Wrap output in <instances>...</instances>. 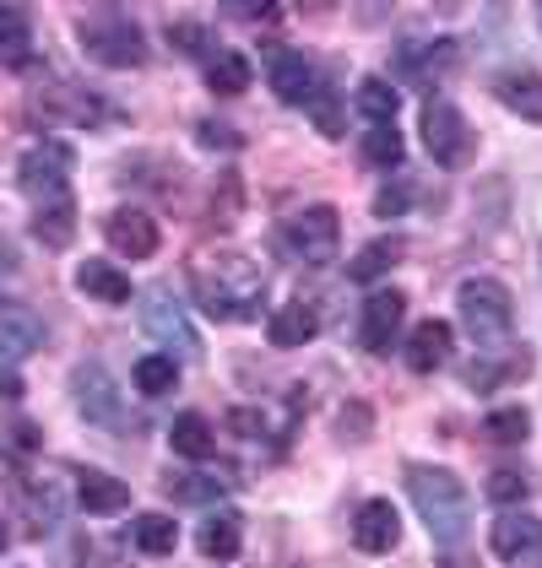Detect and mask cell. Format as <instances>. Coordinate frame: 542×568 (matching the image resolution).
Wrapping results in <instances>:
<instances>
[{
  "label": "cell",
  "instance_id": "cell-1",
  "mask_svg": "<svg viewBox=\"0 0 542 568\" xmlns=\"http://www.w3.org/2000/svg\"><path fill=\"white\" fill-rule=\"evenodd\" d=\"M190 293L195 304L207 308L212 320H250L255 308L267 304V276L261 265L244 261L239 250H207L190 261Z\"/></svg>",
  "mask_w": 542,
  "mask_h": 568
},
{
  "label": "cell",
  "instance_id": "cell-2",
  "mask_svg": "<svg viewBox=\"0 0 542 568\" xmlns=\"http://www.w3.org/2000/svg\"><path fill=\"white\" fill-rule=\"evenodd\" d=\"M406 498H412V509L423 515L429 536L440 547H461L466 541L472 498H466V487H461L455 471H445V466H406Z\"/></svg>",
  "mask_w": 542,
  "mask_h": 568
},
{
  "label": "cell",
  "instance_id": "cell-3",
  "mask_svg": "<svg viewBox=\"0 0 542 568\" xmlns=\"http://www.w3.org/2000/svg\"><path fill=\"white\" fill-rule=\"evenodd\" d=\"M77 39H82V49L98 65H114V71H131V65L147 60V39H141L136 17H126V11H92V17H82Z\"/></svg>",
  "mask_w": 542,
  "mask_h": 568
},
{
  "label": "cell",
  "instance_id": "cell-4",
  "mask_svg": "<svg viewBox=\"0 0 542 568\" xmlns=\"http://www.w3.org/2000/svg\"><path fill=\"white\" fill-rule=\"evenodd\" d=\"M455 314H461V325L483 342V347H499L504 336H510V293H504V282L494 276H472V282H461V293H455Z\"/></svg>",
  "mask_w": 542,
  "mask_h": 568
},
{
  "label": "cell",
  "instance_id": "cell-5",
  "mask_svg": "<svg viewBox=\"0 0 542 568\" xmlns=\"http://www.w3.org/2000/svg\"><path fill=\"white\" fill-rule=\"evenodd\" d=\"M277 244H282L293 261L325 265L337 255V244H342V217H337V206H304V212H293V217L277 227Z\"/></svg>",
  "mask_w": 542,
  "mask_h": 568
},
{
  "label": "cell",
  "instance_id": "cell-6",
  "mask_svg": "<svg viewBox=\"0 0 542 568\" xmlns=\"http://www.w3.org/2000/svg\"><path fill=\"white\" fill-rule=\"evenodd\" d=\"M71 174H77V152H71L66 141H39V146L22 158V169H17L22 190H28L39 206L66 201V195H71Z\"/></svg>",
  "mask_w": 542,
  "mask_h": 568
},
{
  "label": "cell",
  "instance_id": "cell-7",
  "mask_svg": "<svg viewBox=\"0 0 542 568\" xmlns=\"http://www.w3.org/2000/svg\"><path fill=\"white\" fill-rule=\"evenodd\" d=\"M71 395H77L82 417L98 423V428H109V434H131L136 428V417H126L120 390H114V379H109V368H103V363H77V374H71Z\"/></svg>",
  "mask_w": 542,
  "mask_h": 568
},
{
  "label": "cell",
  "instance_id": "cell-8",
  "mask_svg": "<svg viewBox=\"0 0 542 568\" xmlns=\"http://www.w3.org/2000/svg\"><path fill=\"white\" fill-rule=\"evenodd\" d=\"M423 146L434 152L440 169H461L466 152H472V125H466V114H461L455 103H445V98H429V103H423Z\"/></svg>",
  "mask_w": 542,
  "mask_h": 568
},
{
  "label": "cell",
  "instance_id": "cell-9",
  "mask_svg": "<svg viewBox=\"0 0 542 568\" xmlns=\"http://www.w3.org/2000/svg\"><path fill=\"white\" fill-rule=\"evenodd\" d=\"M33 109L44 114L39 125H54V120H71V125H103V114H109L103 98H92L88 88H66V82H44V88L33 92Z\"/></svg>",
  "mask_w": 542,
  "mask_h": 568
},
{
  "label": "cell",
  "instance_id": "cell-10",
  "mask_svg": "<svg viewBox=\"0 0 542 568\" xmlns=\"http://www.w3.org/2000/svg\"><path fill=\"white\" fill-rule=\"evenodd\" d=\"M44 320L33 314L28 304H17V298H0V368H11V363H22V357H33V352L44 347Z\"/></svg>",
  "mask_w": 542,
  "mask_h": 568
},
{
  "label": "cell",
  "instance_id": "cell-11",
  "mask_svg": "<svg viewBox=\"0 0 542 568\" xmlns=\"http://www.w3.org/2000/svg\"><path fill=\"white\" fill-rule=\"evenodd\" d=\"M402 320H406V293H397V287H374L369 298H363V325H359V336H363V347L374 352H391V342L402 336Z\"/></svg>",
  "mask_w": 542,
  "mask_h": 568
},
{
  "label": "cell",
  "instance_id": "cell-12",
  "mask_svg": "<svg viewBox=\"0 0 542 568\" xmlns=\"http://www.w3.org/2000/svg\"><path fill=\"white\" fill-rule=\"evenodd\" d=\"M141 331L174 352H195V331H190V320H184L180 298L163 293V287H152V293L141 298Z\"/></svg>",
  "mask_w": 542,
  "mask_h": 568
},
{
  "label": "cell",
  "instance_id": "cell-13",
  "mask_svg": "<svg viewBox=\"0 0 542 568\" xmlns=\"http://www.w3.org/2000/svg\"><path fill=\"white\" fill-rule=\"evenodd\" d=\"M489 547L504 564H532V558H542V520L532 509H504L489 530Z\"/></svg>",
  "mask_w": 542,
  "mask_h": 568
},
{
  "label": "cell",
  "instance_id": "cell-14",
  "mask_svg": "<svg viewBox=\"0 0 542 568\" xmlns=\"http://www.w3.org/2000/svg\"><path fill=\"white\" fill-rule=\"evenodd\" d=\"M103 239H109V250L126 255V261H152V255H158V222L147 217L141 206H120L114 217L103 222Z\"/></svg>",
  "mask_w": 542,
  "mask_h": 568
},
{
  "label": "cell",
  "instance_id": "cell-15",
  "mask_svg": "<svg viewBox=\"0 0 542 568\" xmlns=\"http://www.w3.org/2000/svg\"><path fill=\"white\" fill-rule=\"evenodd\" d=\"M267 82H271V92H277L282 103H310V98L320 92L315 60H310V54H299V49H282V54H271Z\"/></svg>",
  "mask_w": 542,
  "mask_h": 568
},
{
  "label": "cell",
  "instance_id": "cell-16",
  "mask_svg": "<svg viewBox=\"0 0 542 568\" xmlns=\"http://www.w3.org/2000/svg\"><path fill=\"white\" fill-rule=\"evenodd\" d=\"M353 541H359V552H391L397 541H402V520H397V509L385 504V498H369L359 515H353Z\"/></svg>",
  "mask_w": 542,
  "mask_h": 568
},
{
  "label": "cell",
  "instance_id": "cell-17",
  "mask_svg": "<svg viewBox=\"0 0 542 568\" xmlns=\"http://www.w3.org/2000/svg\"><path fill=\"white\" fill-rule=\"evenodd\" d=\"M451 363V325L445 320H423L412 336H406V368L412 374H434Z\"/></svg>",
  "mask_w": 542,
  "mask_h": 568
},
{
  "label": "cell",
  "instance_id": "cell-18",
  "mask_svg": "<svg viewBox=\"0 0 542 568\" xmlns=\"http://www.w3.org/2000/svg\"><path fill=\"white\" fill-rule=\"evenodd\" d=\"M77 504L98 515V520H109V515H126L131 509V487L120 477H103V471H82L77 477Z\"/></svg>",
  "mask_w": 542,
  "mask_h": 568
},
{
  "label": "cell",
  "instance_id": "cell-19",
  "mask_svg": "<svg viewBox=\"0 0 542 568\" xmlns=\"http://www.w3.org/2000/svg\"><path fill=\"white\" fill-rule=\"evenodd\" d=\"M494 92L510 114H521L526 125H542V77L538 71H504L494 82Z\"/></svg>",
  "mask_w": 542,
  "mask_h": 568
},
{
  "label": "cell",
  "instance_id": "cell-20",
  "mask_svg": "<svg viewBox=\"0 0 542 568\" xmlns=\"http://www.w3.org/2000/svg\"><path fill=\"white\" fill-rule=\"evenodd\" d=\"M77 287L98 298V304H131V276L109 261H82L77 265Z\"/></svg>",
  "mask_w": 542,
  "mask_h": 568
},
{
  "label": "cell",
  "instance_id": "cell-21",
  "mask_svg": "<svg viewBox=\"0 0 542 568\" xmlns=\"http://www.w3.org/2000/svg\"><path fill=\"white\" fill-rule=\"evenodd\" d=\"M169 444H174V455L184 460H212V449H218V434H212V423L201 417V412H180L174 423H169Z\"/></svg>",
  "mask_w": 542,
  "mask_h": 568
},
{
  "label": "cell",
  "instance_id": "cell-22",
  "mask_svg": "<svg viewBox=\"0 0 542 568\" xmlns=\"http://www.w3.org/2000/svg\"><path fill=\"white\" fill-rule=\"evenodd\" d=\"M315 331H320V320H315V308L304 304H282L277 314H271V325H267V336H271V347H304V342H315Z\"/></svg>",
  "mask_w": 542,
  "mask_h": 568
},
{
  "label": "cell",
  "instance_id": "cell-23",
  "mask_svg": "<svg viewBox=\"0 0 542 568\" xmlns=\"http://www.w3.org/2000/svg\"><path fill=\"white\" fill-rule=\"evenodd\" d=\"M0 65H33V22L17 6H0Z\"/></svg>",
  "mask_w": 542,
  "mask_h": 568
},
{
  "label": "cell",
  "instance_id": "cell-24",
  "mask_svg": "<svg viewBox=\"0 0 542 568\" xmlns=\"http://www.w3.org/2000/svg\"><path fill=\"white\" fill-rule=\"evenodd\" d=\"M126 541L136 552H147V558H169L180 547V525H174V515H136Z\"/></svg>",
  "mask_w": 542,
  "mask_h": 568
},
{
  "label": "cell",
  "instance_id": "cell-25",
  "mask_svg": "<svg viewBox=\"0 0 542 568\" xmlns=\"http://www.w3.org/2000/svg\"><path fill=\"white\" fill-rule=\"evenodd\" d=\"M163 493H169V498H180V504H218V498L228 493V477L184 466V471H169V477H163Z\"/></svg>",
  "mask_w": 542,
  "mask_h": 568
},
{
  "label": "cell",
  "instance_id": "cell-26",
  "mask_svg": "<svg viewBox=\"0 0 542 568\" xmlns=\"http://www.w3.org/2000/svg\"><path fill=\"white\" fill-rule=\"evenodd\" d=\"M33 239L44 244V250H66L71 239H77V201L66 195V201H49L33 212Z\"/></svg>",
  "mask_w": 542,
  "mask_h": 568
},
{
  "label": "cell",
  "instance_id": "cell-27",
  "mask_svg": "<svg viewBox=\"0 0 542 568\" xmlns=\"http://www.w3.org/2000/svg\"><path fill=\"white\" fill-rule=\"evenodd\" d=\"M250 60L244 54H233V49H218L212 60H207V88L218 92V98H239V92L250 88Z\"/></svg>",
  "mask_w": 542,
  "mask_h": 568
},
{
  "label": "cell",
  "instance_id": "cell-28",
  "mask_svg": "<svg viewBox=\"0 0 542 568\" xmlns=\"http://www.w3.org/2000/svg\"><path fill=\"white\" fill-rule=\"evenodd\" d=\"M397 109H402V92L391 88L385 77L359 82V114L369 120V131H374V125H397Z\"/></svg>",
  "mask_w": 542,
  "mask_h": 568
},
{
  "label": "cell",
  "instance_id": "cell-29",
  "mask_svg": "<svg viewBox=\"0 0 542 568\" xmlns=\"http://www.w3.org/2000/svg\"><path fill=\"white\" fill-rule=\"evenodd\" d=\"M131 385L141 395H152V400H158V395H169L174 385H180V363H174L169 352H147V357L131 368Z\"/></svg>",
  "mask_w": 542,
  "mask_h": 568
},
{
  "label": "cell",
  "instance_id": "cell-30",
  "mask_svg": "<svg viewBox=\"0 0 542 568\" xmlns=\"http://www.w3.org/2000/svg\"><path fill=\"white\" fill-rule=\"evenodd\" d=\"M195 547H201L212 564L239 558V520H233V515H207V520H201V530H195Z\"/></svg>",
  "mask_w": 542,
  "mask_h": 568
},
{
  "label": "cell",
  "instance_id": "cell-31",
  "mask_svg": "<svg viewBox=\"0 0 542 568\" xmlns=\"http://www.w3.org/2000/svg\"><path fill=\"white\" fill-rule=\"evenodd\" d=\"M359 158L369 163V169H402L406 163V141H402V131L397 125H374V131L363 135V146H359Z\"/></svg>",
  "mask_w": 542,
  "mask_h": 568
},
{
  "label": "cell",
  "instance_id": "cell-32",
  "mask_svg": "<svg viewBox=\"0 0 542 568\" xmlns=\"http://www.w3.org/2000/svg\"><path fill=\"white\" fill-rule=\"evenodd\" d=\"M397 261H402V244H397V239H374V244H363V255H353L348 276H353V282H380Z\"/></svg>",
  "mask_w": 542,
  "mask_h": 568
},
{
  "label": "cell",
  "instance_id": "cell-33",
  "mask_svg": "<svg viewBox=\"0 0 542 568\" xmlns=\"http://www.w3.org/2000/svg\"><path fill=\"white\" fill-rule=\"evenodd\" d=\"M483 434L494 438V444H526V434H532V417H526V406H499V412H489Z\"/></svg>",
  "mask_w": 542,
  "mask_h": 568
},
{
  "label": "cell",
  "instance_id": "cell-34",
  "mask_svg": "<svg viewBox=\"0 0 542 568\" xmlns=\"http://www.w3.org/2000/svg\"><path fill=\"white\" fill-rule=\"evenodd\" d=\"M532 493V477L521 471V466H494L489 471V498L504 504V509H521V498Z\"/></svg>",
  "mask_w": 542,
  "mask_h": 568
},
{
  "label": "cell",
  "instance_id": "cell-35",
  "mask_svg": "<svg viewBox=\"0 0 542 568\" xmlns=\"http://www.w3.org/2000/svg\"><path fill=\"white\" fill-rule=\"evenodd\" d=\"M169 44L190 54V60H212L218 54V39H212V28H201V22H169Z\"/></svg>",
  "mask_w": 542,
  "mask_h": 568
},
{
  "label": "cell",
  "instance_id": "cell-36",
  "mask_svg": "<svg viewBox=\"0 0 542 568\" xmlns=\"http://www.w3.org/2000/svg\"><path fill=\"white\" fill-rule=\"evenodd\" d=\"M406 65H418V77H434L455 65V44H429V49H406Z\"/></svg>",
  "mask_w": 542,
  "mask_h": 568
},
{
  "label": "cell",
  "instance_id": "cell-37",
  "mask_svg": "<svg viewBox=\"0 0 542 568\" xmlns=\"http://www.w3.org/2000/svg\"><path fill=\"white\" fill-rule=\"evenodd\" d=\"M310 109H315V131L320 135H342V131H348V125H342V103H337L325 88L310 98Z\"/></svg>",
  "mask_w": 542,
  "mask_h": 568
},
{
  "label": "cell",
  "instance_id": "cell-38",
  "mask_svg": "<svg viewBox=\"0 0 542 568\" xmlns=\"http://www.w3.org/2000/svg\"><path fill=\"white\" fill-rule=\"evenodd\" d=\"M195 141H201V146H223V152H239V146H244V135L233 131V125H212V120L195 125Z\"/></svg>",
  "mask_w": 542,
  "mask_h": 568
},
{
  "label": "cell",
  "instance_id": "cell-39",
  "mask_svg": "<svg viewBox=\"0 0 542 568\" xmlns=\"http://www.w3.org/2000/svg\"><path fill=\"white\" fill-rule=\"evenodd\" d=\"M499 379H504V363H489V357H478V363H472V368H466V390H494Z\"/></svg>",
  "mask_w": 542,
  "mask_h": 568
},
{
  "label": "cell",
  "instance_id": "cell-40",
  "mask_svg": "<svg viewBox=\"0 0 542 568\" xmlns=\"http://www.w3.org/2000/svg\"><path fill=\"white\" fill-rule=\"evenodd\" d=\"M374 212H380V217H402V212H406V184H397V190H380V195H374Z\"/></svg>",
  "mask_w": 542,
  "mask_h": 568
},
{
  "label": "cell",
  "instance_id": "cell-41",
  "mask_svg": "<svg viewBox=\"0 0 542 568\" xmlns=\"http://www.w3.org/2000/svg\"><path fill=\"white\" fill-rule=\"evenodd\" d=\"M228 428H233L239 438H255V434H261V412L239 406V412H228Z\"/></svg>",
  "mask_w": 542,
  "mask_h": 568
},
{
  "label": "cell",
  "instance_id": "cell-42",
  "mask_svg": "<svg viewBox=\"0 0 542 568\" xmlns=\"http://www.w3.org/2000/svg\"><path fill=\"white\" fill-rule=\"evenodd\" d=\"M17 271V250L11 244H0V276H11Z\"/></svg>",
  "mask_w": 542,
  "mask_h": 568
},
{
  "label": "cell",
  "instance_id": "cell-43",
  "mask_svg": "<svg viewBox=\"0 0 542 568\" xmlns=\"http://www.w3.org/2000/svg\"><path fill=\"white\" fill-rule=\"evenodd\" d=\"M6 541H11V530H6V520H0V552H6Z\"/></svg>",
  "mask_w": 542,
  "mask_h": 568
},
{
  "label": "cell",
  "instance_id": "cell-44",
  "mask_svg": "<svg viewBox=\"0 0 542 568\" xmlns=\"http://www.w3.org/2000/svg\"><path fill=\"white\" fill-rule=\"evenodd\" d=\"M538 22H542V6H538Z\"/></svg>",
  "mask_w": 542,
  "mask_h": 568
}]
</instances>
